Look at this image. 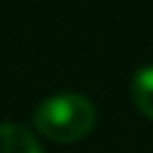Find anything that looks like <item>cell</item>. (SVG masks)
Here are the masks:
<instances>
[{"mask_svg":"<svg viewBox=\"0 0 153 153\" xmlns=\"http://www.w3.org/2000/svg\"><path fill=\"white\" fill-rule=\"evenodd\" d=\"M97 110L84 94L61 92L51 94L33 110V125L54 143H74L92 133Z\"/></svg>","mask_w":153,"mask_h":153,"instance_id":"cell-1","label":"cell"},{"mask_svg":"<svg viewBox=\"0 0 153 153\" xmlns=\"http://www.w3.org/2000/svg\"><path fill=\"white\" fill-rule=\"evenodd\" d=\"M0 153H44L33 133L16 123H0Z\"/></svg>","mask_w":153,"mask_h":153,"instance_id":"cell-2","label":"cell"},{"mask_svg":"<svg viewBox=\"0 0 153 153\" xmlns=\"http://www.w3.org/2000/svg\"><path fill=\"white\" fill-rule=\"evenodd\" d=\"M130 94L135 107L140 110L146 117L153 120V66H143L133 74L130 82Z\"/></svg>","mask_w":153,"mask_h":153,"instance_id":"cell-3","label":"cell"}]
</instances>
